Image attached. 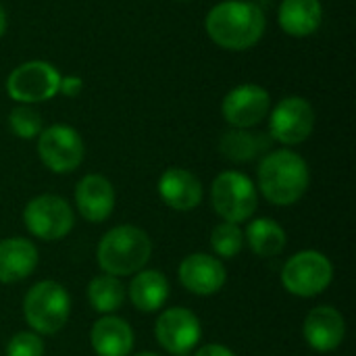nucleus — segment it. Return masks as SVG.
<instances>
[{"mask_svg":"<svg viewBox=\"0 0 356 356\" xmlns=\"http://www.w3.org/2000/svg\"><path fill=\"white\" fill-rule=\"evenodd\" d=\"M204 27L217 46L225 50H248L263 38L267 19L254 2L225 0L211 8Z\"/></svg>","mask_w":356,"mask_h":356,"instance_id":"nucleus-1","label":"nucleus"},{"mask_svg":"<svg viewBox=\"0 0 356 356\" xmlns=\"http://www.w3.org/2000/svg\"><path fill=\"white\" fill-rule=\"evenodd\" d=\"M311 173L307 161L290 150H273L259 165V190L277 207H290L298 202L309 190Z\"/></svg>","mask_w":356,"mask_h":356,"instance_id":"nucleus-2","label":"nucleus"},{"mask_svg":"<svg viewBox=\"0 0 356 356\" xmlns=\"http://www.w3.org/2000/svg\"><path fill=\"white\" fill-rule=\"evenodd\" d=\"M152 254L148 234L136 225H117L108 229L98 244V265L104 273L125 277L142 271Z\"/></svg>","mask_w":356,"mask_h":356,"instance_id":"nucleus-3","label":"nucleus"},{"mask_svg":"<svg viewBox=\"0 0 356 356\" xmlns=\"http://www.w3.org/2000/svg\"><path fill=\"white\" fill-rule=\"evenodd\" d=\"M23 315L27 325L38 336H52L60 332L69 321L71 315L69 292L52 280L38 282L25 294Z\"/></svg>","mask_w":356,"mask_h":356,"instance_id":"nucleus-4","label":"nucleus"},{"mask_svg":"<svg viewBox=\"0 0 356 356\" xmlns=\"http://www.w3.org/2000/svg\"><path fill=\"white\" fill-rule=\"evenodd\" d=\"M211 202L223 221L244 223L257 213V186L248 175L240 171H223L213 181Z\"/></svg>","mask_w":356,"mask_h":356,"instance_id":"nucleus-5","label":"nucleus"},{"mask_svg":"<svg viewBox=\"0 0 356 356\" xmlns=\"http://www.w3.org/2000/svg\"><path fill=\"white\" fill-rule=\"evenodd\" d=\"M334 280V267L323 252L302 250L290 257L282 269L284 288L300 298L319 296Z\"/></svg>","mask_w":356,"mask_h":356,"instance_id":"nucleus-6","label":"nucleus"},{"mask_svg":"<svg viewBox=\"0 0 356 356\" xmlns=\"http://www.w3.org/2000/svg\"><path fill=\"white\" fill-rule=\"evenodd\" d=\"M23 223L27 232L44 242L63 240L75 225L71 204L56 194H42L23 209Z\"/></svg>","mask_w":356,"mask_h":356,"instance_id":"nucleus-7","label":"nucleus"},{"mask_svg":"<svg viewBox=\"0 0 356 356\" xmlns=\"http://www.w3.org/2000/svg\"><path fill=\"white\" fill-rule=\"evenodd\" d=\"M60 73L46 60H27L10 71L6 92L15 102L35 104L46 102L58 94Z\"/></svg>","mask_w":356,"mask_h":356,"instance_id":"nucleus-8","label":"nucleus"},{"mask_svg":"<svg viewBox=\"0 0 356 356\" xmlns=\"http://www.w3.org/2000/svg\"><path fill=\"white\" fill-rule=\"evenodd\" d=\"M38 138V156L52 173H71L81 165L86 146L71 125H50Z\"/></svg>","mask_w":356,"mask_h":356,"instance_id":"nucleus-9","label":"nucleus"},{"mask_svg":"<svg viewBox=\"0 0 356 356\" xmlns=\"http://www.w3.org/2000/svg\"><path fill=\"white\" fill-rule=\"evenodd\" d=\"M315 127V111L300 96L282 98L269 115V134L284 146L302 144Z\"/></svg>","mask_w":356,"mask_h":356,"instance_id":"nucleus-10","label":"nucleus"},{"mask_svg":"<svg viewBox=\"0 0 356 356\" xmlns=\"http://www.w3.org/2000/svg\"><path fill=\"white\" fill-rule=\"evenodd\" d=\"M269 111L271 96L257 83H242L234 88L221 104V115L234 129H250L259 125Z\"/></svg>","mask_w":356,"mask_h":356,"instance_id":"nucleus-11","label":"nucleus"},{"mask_svg":"<svg viewBox=\"0 0 356 356\" xmlns=\"http://www.w3.org/2000/svg\"><path fill=\"white\" fill-rule=\"evenodd\" d=\"M154 336L167 353L186 355L200 342L202 325L192 311L184 307H173L163 311L156 319Z\"/></svg>","mask_w":356,"mask_h":356,"instance_id":"nucleus-12","label":"nucleus"},{"mask_svg":"<svg viewBox=\"0 0 356 356\" xmlns=\"http://www.w3.org/2000/svg\"><path fill=\"white\" fill-rule=\"evenodd\" d=\"M227 273L217 257L204 252H194L186 257L179 265L181 286L196 296H213L225 286Z\"/></svg>","mask_w":356,"mask_h":356,"instance_id":"nucleus-13","label":"nucleus"},{"mask_svg":"<svg viewBox=\"0 0 356 356\" xmlns=\"http://www.w3.org/2000/svg\"><path fill=\"white\" fill-rule=\"evenodd\" d=\"M346 334L344 317L334 307H315L302 325V336L307 344L317 353H332L336 350Z\"/></svg>","mask_w":356,"mask_h":356,"instance_id":"nucleus-14","label":"nucleus"},{"mask_svg":"<svg viewBox=\"0 0 356 356\" xmlns=\"http://www.w3.org/2000/svg\"><path fill=\"white\" fill-rule=\"evenodd\" d=\"M75 204L86 221L102 223L111 217L115 209L113 184L100 173H90L81 177L75 188Z\"/></svg>","mask_w":356,"mask_h":356,"instance_id":"nucleus-15","label":"nucleus"},{"mask_svg":"<svg viewBox=\"0 0 356 356\" xmlns=\"http://www.w3.org/2000/svg\"><path fill=\"white\" fill-rule=\"evenodd\" d=\"M159 194L167 207L186 213L202 202V184L192 171L171 167L159 179Z\"/></svg>","mask_w":356,"mask_h":356,"instance_id":"nucleus-16","label":"nucleus"},{"mask_svg":"<svg viewBox=\"0 0 356 356\" xmlns=\"http://www.w3.org/2000/svg\"><path fill=\"white\" fill-rule=\"evenodd\" d=\"M38 248L25 238L0 240V284H17L38 267Z\"/></svg>","mask_w":356,"mask_h":356,"instance_id":"nucleus-17","label":"nucleus"},{"mask_svg":"<svg viewBox=\"0 0 356 356\" xmlns=\"http://www.w3.org/2000/svg\"><path fill=\"white\" fill-rule=\"evenodd\" d=\"M90 342L98 356H129L134 350V332L127 321L104 315L94 323Z\"/></svg>","mask_w":356,"mask_h":356,"instance_id":"nucleus-18","label":"nucleus"},{"mask_svg":"<svg viewBox=\"0 0 356 356\" xmlns=\"http://www.w3.org/2000/svg\"><path fill=\"white\" fill-rule=\"evenodd\" d=\"M277 21L288 35L307 38L321 27L323 6L319 0H282Z\"/></svg>","mask_w":356,"mask_h":356,"instance_id":"nucleus-19","label":"nucleus"},{"mask_svg":"<svg viewBox=\"0 0 356 356\" xmlns=\"http://www.w3.org/2000/svg\"><path fill=\"white\" fill-rule=\"evenodd\" d=\"M129 300L142 313H154L169 300V282L156 269H142L129 284Z\"/></svg>","mask_w":356,"mask_h":356,"instance_id":"nucleus-20","label":"nucleus"},{"mask_svg":"<svg viewBox=\"0 0 356 356\" xmlns=\"http://www.w3.org/2000/svg\"><path fill=\"white\" fill-rule=\"evenodd\" d=\"M244 242H248L250 250L257 257L269 259V257H277L284 252L288 238H286L284 227L277 221L261 217V219H254L248 223L246 234H244Z\"/></svg>","mask_w":356,"mask_h":356,"instance_id":"nucleus-21","label":"nucleus"},{"mask_svg":"<svg viewBox=\"0 0 356 356\" xmlns=\"http://www.w3.org/2000/svg\"><path fill=\"white\" fill-rule=\"evenodd\" d=\"M269 148V140L261 134H250L246 129H229L221 136L219 150L234 163H248Z\"/></svg>","mask_w":356,"mask_h":356,"instance_id":"nucleus-22","label":"nucleus"},{"mask_svg":"<svg viewBox=\"0 0 356 356\" xmlns=\"http://www.w3.org/2000/svg\"><path fill=\"white\" fill-rule=\"evenodd\" d=\"M88 300L94 307V311L111 315L121 309L125 300V288L119 282V277L102 273L88 284Z\"/></svg>","mask_w":356,"mask_h":356,"instance_id":"nucleus-23","label":"nucleus"},{"mask_svg":"<svg viewBox=\"0 0 356 356\" xmlns=\"http://www.w3.org/2000/svg\"><path fill=\"white\" fill-rule=\"evenodd\" d=\"M211 246L217 252V257L234 259L244 248V232L238 223L223 221L219 223L211 234Z\"/></svg>","mask_w":356,"mask_h":356,"instance_id":"nucleus-24","label":"nucleus"},{"mask_svg":"<svg viewBox=\"0 0 356 356\" xmlns=\"http://www.w3.org/2000/svg\"><path fill=\"white\" fill-rule=\"evenodd\" d=\"M8 125L13 129V134L17 138H23V140H31V138H38L44 129V123H42V117L35 108L27 106V104H21V106H15L8 115Z\"/></svg>","mask_w":356,"mask_h":356,"instance_id":"nucleus-25","label":"nucleus"},{"mask_svg":"<svg viewBox=\"0 0 356 356\" xmlns=\"http://www.w3.org/2000/svg\"><path fill=\"white\" fill-rule=\"evenodd\" d=\"M6 356H44V342L35 332H19L8 340Z\"/></svg>","mask_w":356,"mask_h":356,"instance_id":"nucleus-26","label":"nucleus"},{"mask_svg":"<svg viewBox=\"0 0 356 356\" xmlns=\"http://www.w3.org/2000/svg\"><path fill=\"white\" fill-rule=\"evenodd\" d=\"M83 88V81L79 75H67V77H60V83H58V94L67 96V98H75Z\"/></svg>","mask_w":356,"mask_h":356,"instance_id":"nucleus-27","label":"nucleus"},{"mask_svg":"<svg viewBox=\"0 0 356 356\" xmlns=\"http://www.w3.org/2000/svg\"><path fill=\"white\" fill-rule=\"evenodd\" d=\"M194 356H236L227 346L223 344H207L202 346Z\"/></svg>","mask_w":356,"mask_h":356,"instance_id":"nucleus-28","label":"nucleus"},{"mask_svg":"<svg viewBox=\"0 0 356 356\" xmlns=\"http://www.w3.org/2000/svg\"><path fill=\"white\" fill-rule=\"evenodd\" d=\"M4 31H6V13H4V8L0 6V38L4 35Z\"/></svg>","mask_w":356,"mask_h":356,"instance_id":"nucleus-29","label":"nucleus"},{"mask_svg":"<svg viewBox=\"0 0 356 356\" xmlns=\"http://www.w3.org/2000/svg\"><path fill=\"white\" fill-rule=\"evenodd\" d=\"M136 356H156L154 353H140V355H136Z\"/></svg>","mask_w":356,"mask_h":356,"instance_id":"nucleus-30","label":"nucleus"},{"mask_svg":"<svg viewBox=\"0 0 356 356\" xmlns=\"http://www.w3.org/2000/svg\"><path fill=\"white\" fill-rule=\"evenodd\" d=\"M181 2H186V0H181Z\"/></svg>","mask_w":356,"mask_h":356,"instance_id":"nucleus-31","label":"nucleus"}]
</instances>
